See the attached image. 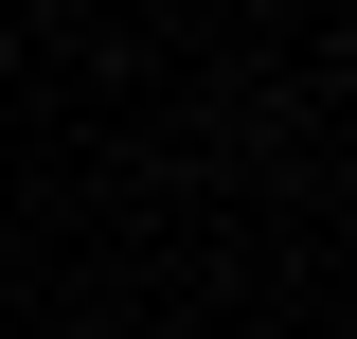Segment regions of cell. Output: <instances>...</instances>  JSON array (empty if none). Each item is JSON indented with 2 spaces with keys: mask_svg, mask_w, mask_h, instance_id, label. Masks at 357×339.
Segmentation results:
<instances>
[{
  "mask_svg": "<svg viewBox=\"0 0 357 339\" xmlns=\"http://www.w3.org/2000/svg\"><path fill=\"white\" fill-rule=\"evenodd\" d=\"M340 72H357V18H340Z\"/></svg>",
  "mask_w": 357,
  "mask_h": 339,
  "instance_id": "6da1fadb",
  "label": "cell"
}]
</instances>
